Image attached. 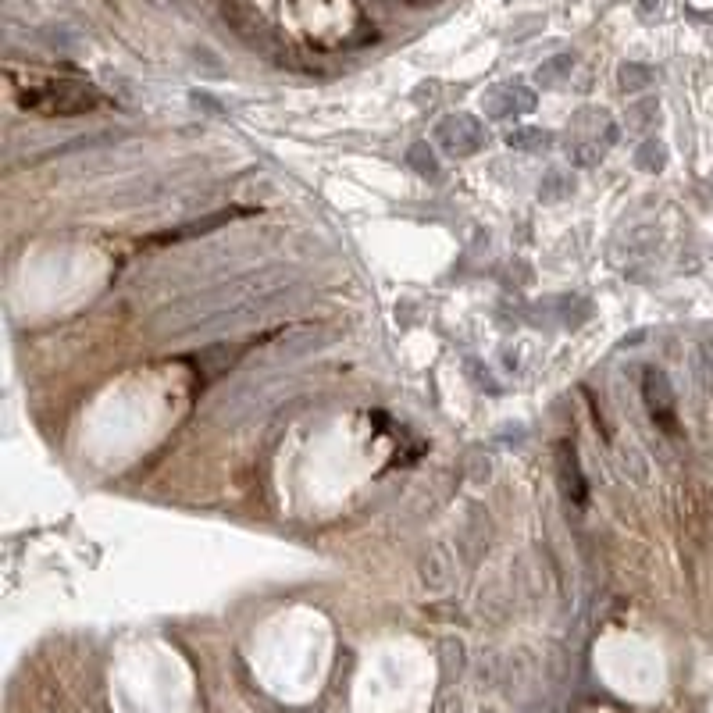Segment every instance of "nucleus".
<instances>
[{
  "label": "nucleus",
  "mask_w": 713,
  "mask_h": 713,
  "mask_svg": "<svg viewBox=\"0 0 713 713\" xmlns=\"http://www.w3.org/2000/svg\"><path fill=\"white\" fill-rule=\"evenodd\" d=\"M22 107H33V111H43V115H86V111H97L100 107V93L97 86L82 79H68V75H50V79H36L29 82L22 93H18Z\"/></svg>",
  "instance_id": "nucleus-2"
},
{
  "label": "nucleus",
  "mask_w": 713,
  "mask_h": 713,
  "mask_svg": "<svg viewBox=\"0 0 713 713\" xmlns=\"http://www.w3.org/2000/svg\"><path fill=\"white\" fill-rule=\"evenodd\" d=\"M542 147L546 143V136H539V129H528V136H510V147Z\"/></svg>",
  "instance_id": "nucleus-7"
},
{
  "label": "nucleus",
  "mask_w": 713,
  "mask_h": 713,
  "mask_svg": "<svg viewBox=\"0 0 713 713\" xmlns=\"http://www.w3.org/2000/svg\"><path fill=\"white\" fill-rule=\"evenodd\" d=\"M560 475H564V489L578 507H585L589 500V489H585V478L578 471V453H574L571 443H560Z\"/></svg>",
  "instance_id": "nucleus-5"
},
{
  "label": "nucleus",
  "mask_w": 713,
  "mask_h": 713,
  "mask_svg": "<svg viewBox=\"0 0 713 713\" xmlns=\"http://www.w3.org/2000/svg\"><path fill=\"white\" fill-rule=\"evenodd\" d=\"M439 143H443L446 154L453 157H471L482 150L485 143V132H482V122H475L471 115H450L439 122Z\"/></svg>",
  "instance_id": "nucleus-3"
},
{
  "label": "nucleus",
  "mask_w": 713,
  "mask_h": 713,
  "mask_svg": "<svg viewBox=\"0 0 713 713\" xmlns=\"http://www.w3.org/2000/svg\"><path fill=\"white\" fill-rule=\"evenodd\" d=\"M642 393H646L649 414H653L667 432H674V396H671V386H667L664 371L649 368L646 378H642Z\"/></svg>",
  "instance_id": "nucleus-4"
},
{
  "label": "nucleus",
  "mask_w": 713,
  "mask_h": 713,
  "mask_svg": "<svg viewBox=\"0 0 713 713\" xmlns=\"http://www.w3.org/2000/svg\"><path fill=\"white\" fill-rule=\"evenodd\" d=\"M289 286L293 279L271 275V271L222 282V286H211L189 300L164 307L154 318V332L157 336H186V332H225V328L246 325L257 314L279 307Z\"/></svg>",
  "instance_id": "nucleus-1"
},
{
  "label": "nucleus",
  "mask_w": 713,
  "mask_h": 713,
  "mask_svg": "<svg viewBox=\"0 0 713 713\" xmlns=\"http://www.w3.org/2000/svg\"><path fill=\"white\" fill-rule=\"evenodd\" d=\"M410 161H414V164H418V172H425V175H435V157H428V161H425V147H421V143H418V147H414V150H410Z\"/></svg>",
  "instance_id": "nucleus-6"
}]
</instances>
